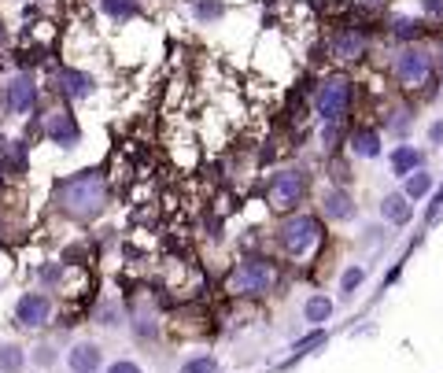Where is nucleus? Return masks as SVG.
<instances>
[{"label": "nucleus", "mask_w": 443, "mask_h": 373, "mask_svg": "<svg viewBox=\"0 0 443 373\" xmlns=\"http://www.w3.org/2000/svg\"><path fill=\"white\" fill-rule=\"evenodd\" d=\"M362 277H366L362 270H359V266H351L348 274L340 277V292H344V296H351V292H355V289H359V284H362Z\"/></svg>", "instance_id": "obj_23"}, {"label": "nucleus", "mask_w": 443, "mask_h": 373, "mask_svg": "<svg viewBox=\"0 0 443 373\" xmlns=\"http://www.w3.org/2000/svg\"><path fill=\"white\" fill-rule=\"evenodd\" d=\"M67 366L74 373H96L104 366V355H100L96 343H74V348L67 351Z\"/></svg>", "instance_id": "obj_10"}, {"label": "nucleus", "mask_w": 443, "mask_h": 373, "mask_svg": "<svg viewBox=\"0 0 443 373\" xmlns=\"http://www.w3.org/2000/svg\"><path fill=\"white\" fill-rule=\"evenodd\" d=\"M421 159H425L421 152H414L410 145H403V148H395V152H392V170H395L399 178H410L414 170L421 166Z\"/></svg>", "instance_id": "obj_14"}, {"label": "nucleus", "mask_w": 443, "mask_h": 373, "mask_svg": "<svg viewBox=\"0 0 443 373\" xmlns=\"http://www.w3.org/2000/svg\"><path fill=\"white\" fill-rule=\"evenodd\" d=\"M277 240H281L284 251L299 259V255H307L314 244L322 240V225H318V218H310V214H296V218H289L277 229Z\"/></svg>", "instance_id": "obj_3"}, {"label": "nucleus", "mask_w": 443, "mask_h": 373, "mask_svg": "<svg viewBox=\"0 0 443 373\" xmlns=\"http://www.w3.org/2000/svg\"><path fill=\"white\" fill-rule=\"evenodd\" d=\"M107 373H145V369H140L137 362H130V358H119V362L107 366Z\"/></svg>", "instance_id": "obj_26"}, {"label": "nucleus", "mask_w": 443, "mask_h": 373, "mask_svg": "<svg viewBox=\"0 0 443 373\" xmlns=\"http://www.w3.org/2000/svg\"><path fill=\"white\" fill-rule=\"evenodd\" d=\"M26 366V355L19 343H0V373H19Z\"/></svg>", "instance_id": "obj_17"}, {"label": "nucleus", "mask_w": 443, "mask_h": 373, "mask_svg": "<svg viewBox=\"0 0 443 373\" xmlns=\"http://www.w3.org/2000/svg\"><path fill=\"white\" fill-rule=\"evenodd\" d=\"M60 89H63L67 96L81 100V96H89V93H93V78H89V74H81V70H60Z\"/></svg>", "instance_id": "obj_13"}, {"label": "nucleus", "mask_w": 443, "mask_h": 373, "mask_svg": "<svg viewBox=\"0 0 443 373\" xmlns=\"http://www.w3.org/2000/svg\"><path fill=\"white\" fill-rule=\"evenodd\" d=\"M8 163L15 166L19 174L26 170V140H11V148H8Z\"/></svg>", "instance_id": "obj_22"}, {"label": "nucleus", "mask_w": 443, "mask_h": 373, "mask_svg": "<svg viewBox=\"0 0 443 373\" xmlns=\"http://www.w3.org/2000/svg\"><path fill=\"white\" fill-rule=\"evenodd\" d=\"M421 8L432 11V15H439V11H443V0H421Z\"/></svg>", "instance_id": "obj_29"}, {"label": "nucleus", "mask_w": 443, "mask_h": 373, "mask_svg": "<svg viewBox=\"0 0 443 373\" xmlns=\"http://www.w3.org/2000/svg\"><path fill=\"white\" fill-rule=\"evenodd\" d=\"M41 130H45V137L52 140V145H60V148H74L78 140H81V130H78L74 114L63 111V107L48 111V114H45V122H41Z\"/></svg>", "instance_id": "obj_6"}, {"label": "nucleus", "mask_w": 443, "mask_h": 373, "mask_svg": "<svg viewBox=\"0 0 443 373\" xmlns=\"http://www.w3.org/2000/svg\"><path fill=\"white\" fill-rule=\"evenodd\" d=\"M381 214H384V218H388V222L403 225V222H410L414 207H410V199H406L403 192H392V196H384V204H381Z\"/></svg>", "instance_id": "obj_12"}, {"label": "nucleus", "mask_w": 443, "mask_h": 373, "mask_svg": "<svg viewBox=\"0 0 443 373\" xmlns=\"http://www.w3.org/2000/svg\"><path fill=\"white\" fill-rule=\"evenodd\" d=\"M34 362H37V366H52V362H55V355H52V348H45V343H41V348L34 351Z\"/></svg>", "instance_id": "obj_28"}, {"label": "nucleus", "mask_w": 443, "mask_h": 373, "mask_svg": "<svg viewBox=\"0 0 443 373\" xmlns=\"http://www.w3.org/2000/svg\"><path fill=\"white\" fill-rule=\"evenodd\" d=\"M428 74H432V60H428V52L421 48H403L395 55V78L403 85H425Z\"/></svg>", "instance_id": "obj_7"}, {"label": "nucleus", "mask_w": 443, "mask_h": 373, "mask_svg": "<svg viewBox=\"0 0 443 373\" xmlns=\"http://www.w3.org/2000/svg\"><path fill=\"white\" fill-rule=\"evenodd\" d=\"M37 104V85L30 74H15L8 81V107L15 111V114H26V111H34Z\"/></svg>", "instance_id": "obj_9"}, {"label": "nucleus", "mask_w": 443, "mask_h": 373, "mask_svg": "<svg viewBox=\"0 0 443 373\" xmlns=\"http://www.w3.org/2000/svg\"><path fill=\"white\" fill-rule=\"evenodd\" d=\"M303 314H307V322H310L314 329H322V325L329 322V314H333V303H329L325 296H310L307 307H303Z\"/></svg>", "instance_id": "obj_16"}, {"label": "nucleus", "mask_w": 443, "mask_h": 373, "mask_svg": "<svg viewBox=\"0 0 443 373\" xmlns=\"http://www.w3.org/2000/svg\"><path fill=\"white\" fill-rule=\"evenodd\" d=\"M428 189H432V174H425V170H414V174L406 178L403 196H406V199H421Z\"/></svg>", "instance_id": "obj_19"}, {"label": "nucleus", "mask_w": 443, "mask_h": 373, "mask_svg": "<svg viewBox=\"0 0 443 373\" xmlns=\"http://www.w3.org/2000/svg\"><path fill=\"white\" fill-rule=\"evenodd\" d=\"M299 196H303V174H299V170H281V174H274L266 185V199L274 211L296 207Z\"/></svg>", "instance_id": "obj_5"}, {"label": "nucleus", "mask_w": 443, "mask_h": 373, "mask_svg": "<svg viewBox=\"0 0 443 373\" xmlns=\"http://www.w3.org/2000/svg\"><path fill=\"white\" fill-rule=\"evenodd\" d=\"M199 15H204V19H218L222 15V4H218V0H199Z\"/></svg>", "instance_id": "obj_27"}, {"label": "nucleus", "mask_w": 443, "mask_h": 373, "mask_svg": "<svg viewBox=\"0 0 443 373\" xmlns=\"http://www.w3.org/2000/svg\"><path fill=\"white\" fill-rule=\"evenodd\" d=\"M100 4H104V11H107V15H115V19L137 15V0H100Z\"/></svg>", "instance_id": "obj_20"}, {"label": "nucleus", "mask_w": 443, "mask_h": 373, "mask_svg": "<svg viewBox=\"0 0 443 373\" xmlns=\"http://www.w3.org/2000/svg\"><path fill=\"white\" fill-rule=\"evenodd\" d=\"M395 34H399V37H418V34H421V22H418V19H399V22H395Z\"/></svg>", "instance_id": "obj_25"}, {"label": "nucleus", "mask_w": 443, "mask_h": 373, "mask_svg": "<svg viewBox=\"0 0 443 373\" xmlns=\"http://www.w3.org/2000/svg\"><path fill=\"white\" fill-rule=\"evenodd\" d=\"M322 211H325V218H333V222H348L355 218V204H351V196L344 189H329L322 196Z\"/></svg>", "instance_id": "obj_11"}, {"label": "nucleus", "mask_w": 443, "mask_h": 373, "mask_svg": "<svg viewBox=\"0 0 443 373\" xmlns=\"http://www.w3.org/2000/svg\"><path fill=\"white\" fill-rule=\"evenodd\" d=\"M55 204L63 214L78 222L96 218L100 211L107 207V178L104 170H81V174H70L55 185Z\"/></svg>", "instance_id": "obj_1"}, {"label": "nucleus", "mask_w": 443, "mask_h": 373, "mask_svg": "<svg viewBox=\"0 0 443 373\" xmlns=\"http://www.w3.org/2000/svg\"><path fill=\"white\" fill-rule=\"evenodd\" d=\"M351 148L359 152V155H366V159H373V155L381 152V137L373 130H359V133L351 137Z\"/></svg>", "instance_id": "obj_18"}, {"label": "nucleus", "mask_w": 443, "mask_h": 373, "mask_svg": "<svg viewBox=\"0 0 443 373\" xmlns=\"http://www.w3.org/2000/svg\"><path fill=\"white\" fill-rule=\"evenodd\" d=\"M428 137H432V145H439V140H443V122H436L432 130H428Z\"/></svg>", "instance_id": "obj_30"}, {"label": "nucleus", "mask_w": 443, "mask_h": 373, "mask_svg": "<svg viewBox=\"0 0 443 373\" xmlns=\"http://www.w3.org/2000/svg\"><path fill=\"white\" fill-rule=\"evenodd\" d=\"M351 104V81L348 78H325L318 93V111L325 122H340Z\"/></svg>", "instance_id": "obj_4"}, {"label": "nucleus", "mask_w": 443, "mask_h": 373, "mask_svg": "<svg viewBox=\"0 0 443 373\" xmlns=\"http://www.w3.org/2000/svg\"><path fill=\"white\" fill-rule=\"evenodd\" d=\"M318 343H325V333H322V329H314V333H307L303 340L296 343V358H299V355H307L310 348H318Z\"/></svg>", "instance_id": "obj_24"}, {"label": "nucleus", "mask_w": 443, "mask_h": 373, "mask_svg": "<svg viewBox=\"0 0 443 373\" xmlns=\"http://www.w3.org/2000/svg\"><path fill=\"white\" fill-rule=\"evenodd\" d=\"M218 369V362H214L211 355H199V358H189V362L181 366V373H214Z\"/></svg>", "instance_id": "obj_21"}, {"label": "nucleus", "mask_w": 443, "mask_h": 373, "mask_svg": "<svg viewBox=\"0 0 443 373\" xmlns=\"http://www.w3.org/2000/svg\"><path fill=\"white\" fill-rule=\"evenodd\" d=\"M333 52H336V55H344V60H359V55L366 52V37H362V34H355V30H348V34L333 37Z\"/></svg>", "instance_id": "obj_15"}, {"label": "nucleus", "mask_w": 443, "mask_h": 373, "mask_svg": "<svg viewBox=\"0 0 443 373\" xmlns=\"http://www.w3.org/2000/svg\"><path fill=\"white\" fill-rule=\"evenodd\" d=\"M0 45H4V26H0Z\"/></svg>", "instance_id": "obj_31"}, {"label": "nucleus", "mask_w": 443, "mask_h": 373, "mask_svg": "<svg viewBox=\"0 0 443 373\" xmlns=\"http://www.w3.org/2000/svg\"><path fill=\"white\" fill-rule=\"evenodd\" d=\"M52 318V299L45 292H22L15 303V322L22 329H41Z\"/></svg>", "instance_id": "obj_8"}, {"label": "nucleus", "mask_w": 443, "mask_h": 373, "mask_svg": "<svg viewBox=\"0 0 443 373\" xmlns=\"http://www.w3.org/2000/svg\"><path fill=\"white\" fill-rule=\"evenodd\" d=\"M274 289V266L266 259H244L230 274V292L233 296H263Z\"/></svg>", "instance_id": "obj_2"}]
</instances>
